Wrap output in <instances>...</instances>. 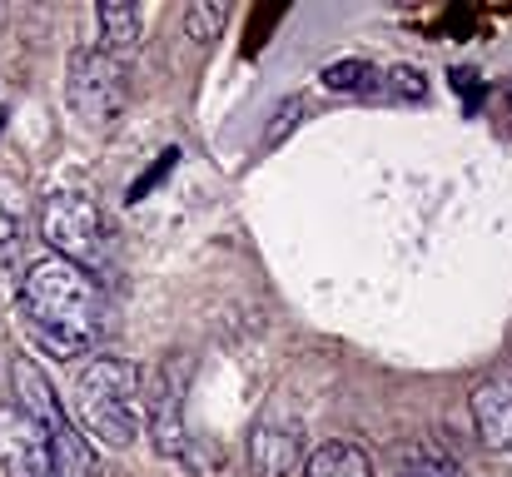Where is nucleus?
<instances>
[{"instance_id":"1","label":"nucleus","mask_w":512,"mask_h":477,"mask_svg":"<svg viewBox=\"0 0 512 477\" xmlns=\"http://www.w3.org/2000/svg\"><path fill=\"white\" fill-rule=\"evenodd\" d=\"M20 279H25L15 289L20 328H30V338L50 358H95L105 338V294L90 279V269L45 254Z\"/></svg>"},{"instance_id":"2","label":"nucleus","mask_w":512,"mask_h":477,"mask_svg":"<svg viewBox=\"0 0 512 477\" xmlns=\"http://www.w3.org/2000/svg\"><path fill=\"white\" fill-rule=\"evenodd\" d=\"M75 418L85 428V443L95 438L110 453H125L145 428H140V368L120 353H95L85 358L75 378Z\"/></svg>"},{"instance_id":"3","label":"nucleus","mask_w":512,"mask_h":477,"mask_svg":"<svg viewBox=\"0 0 512 477\" xmlns=\"http://www.w3.org/2000/svg\"><path fill=\"white\" fill-rule=\"evenodd\" d=\"M10 383H15V408L45 433L50 443V458H55V477H95V448L85 443V433L75 428V418L65 413L60 393L50 388V378L40 373L35 358H15L10 368Z\"/></svg>"},{"instance_id":"4","label":"nucleus","mask_w":512,"mask_h":477,"mask_svg":"<svg viewBox=\"0 0 512 477\" xmlns=\"http://www.w3.org/2000/svg\"><path fill=\"white\" fill-rule=\"evenodd\" d=\"M40 239L55 259H70L80 269L105 259V219L85 189H55L40 204Z\"/></svg>"},{"instance_id":"5","label":"nucleus","mask_w":512,"mask_h":477,"mask_svg":"<svg viewBox=\"0 0 512 477\" xmlns=\"http://www.w3.org/2000/svg\"><path fill=\"white\" fill-rule=\"evenodd\" d=\"M65 95L75 105L80 120L90 125H110L125 110V70L120 60H110L105 50H75L70 55V75H65Z\"/></svg>"},{"instance_id":"6","label":"nucleus","mask_w":512,"mask_h":477,"mask_svg":"<svg viewBox=\"0 0 512 477\" xmlns=\"http://www.w3.org/2000/svg\"><path fill=\"white\" fill-rule=\"evenodd\" d=\"M140 428L160 458H184V413H179V378L174 363L140 368Z\"/></svg>"},{"instance_id":"7","label":"nucleus","mask_w":512,"mask_h":477,"mask_svg":"<svg viewBox=\"0 0 512 477\" xmlns=\"http://www.w3.org/2000/svg\"><path fill=\"white\" fill-rule=\"evenodd\" d=\"M0 468L5 477H55L45 433L15 403H0Z\"/></svg>"},{"instance_id":"8","label":"nucleus","mask_w":512,"mask_h":477,"mask_svg":"<svg viewBox=\"0 0 512 477\" xmlns=\"http://www.w3.org/2000/svg\"><path fill=\"white\" fill-rule=\"evenodd\" d=\"M299 463H304V428L269 418L249 433V473L254 477H289Z\"/></svg>"},{"instance_id":"9","label":"nucleus","mask_w":512,"mask_h":477,"mask_svg":"<svg viewBox=\"0 0 512 477\" xmlns=\"http://www.w3.org/2000/svg\"><path fill=\"white\" fill-rule=\"evenodd\" d=\"M473 428L488 448L512 453V368L493 373L473 388Z\"/></svg>"},{"instance_id":"10","label":"nucleus","mask_w":512,"mask_h":477,"mask_svg":"<svg viewBox=\"0 0 512 477\" xmlns=\"http://www.w3.org/2000/svg\"><path fill=\"white\" fill-rule=\"evenodd\" d=\"M25 274V194L15 179H0V289H20Z\"/></svg>"},{"instance_id":"11","label":"nucleus","mask_w":512,"mask_h":477,"mask_svg":"<svg viewBox=\"0 0 512 477\" xmlns=\"http://www.w3.org/2000/svg\"><path fill=\"white\" fill-rule=\"evenodd\" d=\"M95 20H100V50L110 60H125V55L140 50V35H145L140 5H130V0H100Z\"/></svg>"},{"instance_id":"12","label":"nucleus","mask_w":512,"mask_h":477,"mask_svg":"<svg viewBox=\"0 0 512 477\" xmlns=\"http://www.w3.org/2000/svg\"><path fill=\"white\" fill-rule=\"evenodd\" d=\"M304 477H373V463L358 443L334 438V443H319L304 463Z\"/></svg>"},{"instance_id":"13","label":"nucleus","mask_w":512,"mask_h":477,"mask_svg":"<svg viewBox=\"0 0 512 477\" xmlns=\"http://www.w3.org/2000/svg\"><path fill=\"white\" fill-rule=\"evenodd\" d=\"M373 80H378V70L368 60H334L319 70V85L329 95H363V90H373Z\"/></svg>"},{"instance_id":"14","label":"nucleus","mask_w":512,"mask_h":477,"mask_svg":"<svg viewBox=\"0 0 512 477\" xmlns=\"http://www.w3.org/2000/svg\"><path fill=\"white\" fill-rule=\"evenodd\" d=\"M224 25H229V5H224V0H194V5H184V35H189L194 45L219 40Z\"/></svg>"},{"instance_id":"15","label":"nucleus","mask_w":512,"mask_h":477,"mask_svg":"<svg viewBox=\"0 0 512 477\" xmlns=\"http://www.w3.org/2000/svg\"><path fill=\"white\" fill-rule=\"evenodd\" d=\"M304 115H309V105H304L299 95H289V100L274 110V125H269V135H264V150H279V145H284V140H289V135L304 125Z\"/></svg>"},{"instance_id":"16","label":"nucleus","mask_w":512,"mask_h":477,"mask_svg":"<svg viewBox=\"0 0 512 477\" xmlns=\"http://www.w3.org/2000/svg\"><path fill=\"white\" fill-rule=\"evenodd\" d=\"M398 477H463V468H458L448 453H438V448H418V453L403 463Z\"/></svg>"},{"instance_id":"17","label":"nucleus","mask_w":512,"mask_h":477,"mask_svg":"<svg viewBox=\"0 0 512 477\" xmlns=\"http://www.w3.org/2000/svg\"><path fill=\"white\" fill-rule=\"evenodd\" d=\"M383 80V95L388 100H423L428 95V80L413 70V65H393L388 75H378Z\"/></svg>"},{"instance_id":"18","label":"nucleus","mask_w":512,"mask_h":477,"mask_svg":"<svg viewBox=\"0 0 512 477\" xmlns=\"http://www.w3.org/2000/svg\"><path fill=\"white\" fill-rule=\"evenodd\" d=\"M5 120H10V100H5V90H0V135H5Z\"/></svg>"},{"instance_id":"19","label":"nucleus","mask_w":512,"mask_h":477,"mask_svg":"<svg viewBox=\"0 0 512 477\" xmlns=\"http://www.w3.org/2000/svg\"><path fill=\"white\" fill-rule=\"evenodd\" d=\"M0 20H5V10H0Z\"/></svg>"}]
</instances>
